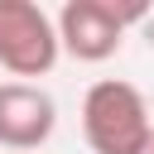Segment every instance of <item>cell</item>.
Wrapping results in <instances>:
<instances>
[{
	"mask_svg": "<svg viewBox=\"0 0 154 154\" xmlns=\"http://www.w3.org/2000/svg\"><path fill=\"white\" fill-rule=\"evenodd\" d=\"M144 154H154V135H149V144H144Z\"/></svg>",
	"mask_w": 154,
	"mask_h": 154,
	"instance_id": "5",
	"label": "cell"
},
{
	"mask_svg": "<svg viewBox=\"0 0 154 154\" xmlns=\"http://www.w3.org/2000/svg\"><path fill=\"white\" fill-rule=\"evenodd\" d=\"M58 24L34 0H0V67L14 82L48 77L58 67Z\"/></svg>",
	"mask_w": 154,
	"mask_h": 154,
	"instance_id": "2",
	"label": "cell"
},
{
	"mask_svg": "<svg viewBox=\"0 0 154 154\" xmlns=\"http://www.w3.org/2000/svg\"><path fill=\"white\" fill-rule=\"evenodd\" d=\"M144 19V5H111V0H67L58 10V48L77 63H106L120 53L125 29Z\"/></svg>",
	"mask_w": 154,
	"mask_h": 154,
	"instance_id": "3",
	"label": "cell"
},
{
	"mask_svg": "<svg viewBox=\"0 0 154 154\" xmlns=\"http://www.w3.org/2000/svg\"><path fill=\"white\" fill-rule=\"evenodd\" d=\"M58 130V101L38 82H0V149L34 154Z\"/></svg>",
	"mask_w": 154,
	"mask_h": 154,
	"instance_id": "4",
	"label": "cell"
},
{
	"mask_svg": "<svg viewBox=\"0 0 154 154\" xmlns=\"http://www.w3.org/2000/svg\"><path fill=\"white\" fill-rule=\"evenodd\" d=\"M154 135L149 101L125 77H101L82 96V140L91 154H144Z\"/></svg>",
	"mask_w": 154,
	"mask_h": 154,
	"instance_id": "1",
	"label": "cell"
}]
</instances>
